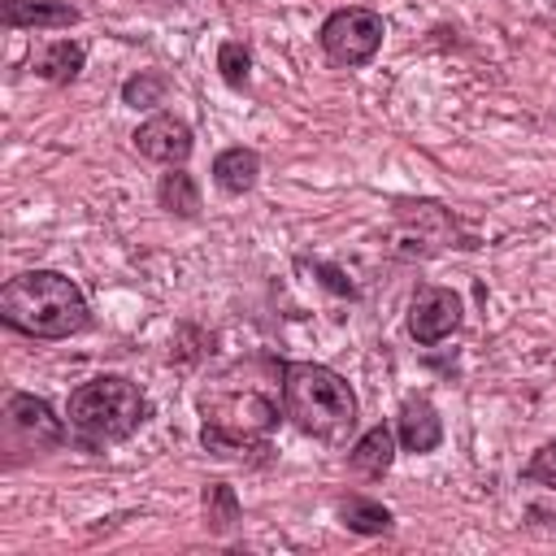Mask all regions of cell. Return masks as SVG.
<instances>
[{
	"instance_id": "20",
	"label": "cell",
	"mask_w": 556,
	"mask_h": 556,
	"mask_svg": "<svg viewBox=\"0 0 556 556\" xmlns=\"http://www.w3.org/2000/svg\"><path fill=\"white\" fill-rule=\"evenodd\" d=\"M521 482L543 486V491H556V439H547V443H539L530 452V460L521 465Z\"/></svg>"
},
{
	"instance_id": "16",
	"label": "cell",
	"mask_w": 556,
	"mask_h": 556,
	"mask_svg": "<svg viewBox=\"0 0 556 556\" xmlns=\"http://www.w3.org/2000/svg\"><path fill=\"white\" fill-rule=\"evenodd\" d=\"M334 517H339L343 530L365 534V539H378V534H391V530H395V513H391L382 500L361 495V491L339 495V500H334Z\"/></svg>"
},
{
	"instance_id": "17",
	"label": "cell",
	"mask_w": 556,
	"mask_h": 556,
	"mask_svg": "<svg viewBox=\"0 0 556 556\" xmlns=\"http://www.w3.org/2000/svg\"><path fill=\"white\" fill-rule=\"evenodd\" d=\"M200 513H204V530H208V534H230V530L243 521L239 491H235L226 478L204 482V486H200Z\"/></svg>"
},
{
	"instance_id": "18",
	"label": "cell",
	"mask_w": 556,
	"mask_h": 556,
	"mask_svg": "<svg viewBox=\"0 0 556 556\" xmlns=\"http://www.w3.org/2000/svg\"><path fill=\"white\" fill-rule=\"evenodd\" d=\"M169 91H174L169 74H161V70H139V74H130V78L122 83V104H126V109H139V113H156V109L169 100Z\"/></svg>"
},
{
	"instance_id": "22",
	"label": "cell",
	"mask_w": 556,
	"mask_h": 556,
	"mask_svg": "<svg viewBox=\"0 0 556 556\" xmlns=\"http://www.w3.org/2000/svg\"><path fill=\"white\" fill-rule=\"evenodd\" d=\"M552 4H556V0H552Z\"/></svg>"
},
{
	"instance_id": "8",
	"label": "cell",
	"mask_w": 556,
	"mask_h": 556,
	"mask_svg": "<svg viewBox=\"0 0 556 556\" xmlns=\"http://www.w3.org/2000/svg\"><path fill=\"white\" fill-rule=\"evenodd\" d=\"M404 326H408V339L417 348H434L465 326V295L456 287H443V282H417L408 295Z\"/></svg>"
},
{
	"instance_id": "1",
	"label": "cell",
	"mask_w": 556,
	"mask_h": 556,
	"mask_svg": "<svg viewBox=\"0 0 556 556\" xmlns=\"http://www.w3.org/2000/svg\"><path fill=\"white\" fill-rule=\"evenodd\" d=\"M195 408L200 447L217 460H252V452H269V434L282 421L278 382H239V365L208 378Z\"/></svg>"
},
{
	"instance_id": "7",
	"label": "cell",
	"mask_w": 556,
	"mask_h": 556,
	"mask_svg": "<svg viewBox=\"0 0 556 556\" xmlns=\"http://www.w3.org/2000/svg\"><path fill=\"white\" fill-rule=\"evenodd\" d=\"M387 22L369 4H343L317 26V48L334 70H361L382 52Z\"/></svg>"
},
{
	"instance_id": "4",
	"label": "cell",
	"mask_w": 556,
	"mask_h": 556,
	"mask_svg": "<svg viewBox=\"0 0 556 556\" xmlns=\"http://www.w3.org/2000/svg\"><path fill=\"white\" fill-rule=\"evenodd\" d=\"M148 417H152L148 391L122 374H96L78 382L65 400L70 443L83 452H104L113 443H126L130 434L143 430Z\"/></svg>"
},
{
	"instance_id": "19",
	"label": "cell",
	"mask_w": 556,
	"mask_h": 556,
	"mask_svg": "<svg viewBox=\"0 0 556 556\" xmlns=\"http://www.w3.org/2000/svg\"><path fill=\"white\" fill-rule=\"evenodd\" d=\"M217 74L230 91H248L252 83V48L243 39H222L217 43Z\"/></svg>"
},
{
	"instance_id": "6",
	"label": "cell",
	"mask_w": 556,
	"mask_h": 556,
	"mask_svg": "<svg viewBox=\"0 0 556 556\" xmlns=\"http://www.w3.org/2000/svg\"><path fill=\"white\" fill-rule=\"evenodd\" d=\"M70 426L65 417H56V408L43 395L30 391H9L4 408H0V452L4 465L17 469L22 460H39L56 447H65Z\"/></svg>"
},
{
	"instance_id": "21",
	"label": "cell",
	"mask_w": 556,
	"mask_h": 556,
	"mask_svg": "<svg viewBox=\"0 0 556 556\" xmlns=\"http://www.w3.org/2000/svg\"><path fill=\"white\" fill-rule=\"evenodd\" d=\"M313 274L321 278V287L326 291H334V295H348V300H356V282L339 269V265H326V261H313Z\"/></svg>"
},
{
	"instance_id": "14",
	"label": "cell",
	"mask_w": 556,
	"mask_h": 556,
	"mask_svg": "<svg viewBox=\"0 0 556 556\" xmlns=\"http://www.w3.org/2000/svg\"><path fill=\"white\" fill-rule=\"evenodd\" d=\"M208 178L222 195H248L256 182H261V152L248 148V143H230L213 156L208 165Z\"/></svg>"
},
{
	"instance_id": "5",
	"label": "cell",
	"mask_w": 556,
	"mask_h": 556,
	"mask_svg": "<svg viewBox=\"0 0 556 556\" xmlns=\"http://www.w3.org/2000/svg\"><path fill=\"white\" fill-rule=\"evenodd\" d=\"M447 248H478V239L460 230V222L447 204H439V200H391V235H387L391 256L430 261Z\"/></svg>"
},
{
	"instance_id": "13",
	"label": "cell",
	"mask_w": 556,
	"mask_h": 556,
	"mask_svg": "<svg viewBox=\"0 0 556 556\" xmlns=\"http://www.w3.org/2000/svg\"><path fill=\"white\" fill-rule=\"evenodd\" d=\"M87 70V43L83 39H48L30 52V74L52 83V87H70L78 83V74Z\"/></svg>"
},
{
	"instance_id": "11",
	"label": "cell",
	"mask_w": 556,
	"mask_h": 556,
	"mask_svg": "<svg viewBox=\"0 0 556 556\" xmlns=\"http://www.w3.org/2000/svg\"><path fill=\"white\" fill-rule=\"evenodd\" d=\"M395 456H400L395 421H374L369 430H361V434L348 443V469H352L356 478H369V482L387 478L391 465H395Z\"/></svg>"
},
{
	"instance_id": "12",
	"label": "cell",
	"mask_w": 556,
	"mask_h": 556,
	"mask_svg": "<svg viewBox=\"0 0 556 556\" xmlns=\"http://www.w3.org/2000/svg\"><path fill=\"white\" fill-rule=\"evenodd\" d=\"M83 22V9L70 0H0L4 30H70Z\"/></svg>"
},
{
	"instance_id": "2",
	"label": "cell",
	"mask_w": 556,
	"mask_h": 556,
	"mask_svg": "<svg viewBox=\"0 0 556 556\" xmlns=\"http://www.w3.org/2000/svg\"><path fill=\"white\" fill-rule=\"evenodd\" d=\"M278 395H282V417L326 443V447H348L361 426V400L352 382L321 365V361H278Z\"/></svg>"
},
{
	"instance_id": "15",
	"label": "cell",
	"mask_w": 556,
	"mask_h": 556,
	"mask_svg": "<svg viewBox=\"0 0 556 556\" xmlns=\"http://www.w3.org/2000/svg\"><path fill=\"white\" fill-rule=\"evenodd\" d=\"M156 208L178 217V222H195L200 208H204V195H200V182L187 165H165V174L156 178Z\"/></svg>"
},
{
	"instance_id": "10",
	"label": "cell",
	"mask_w": 556,
	"mask_h": 556,
	"mask_svg": "<svg viewBox=\"0 0 556 556\" xmlns=\"http://www.w3.org/2000/svg\"><path fill=\"white\" fill-rule=\"evenodd\" d=\"M391 421H395L400 452H408V456H430V452H439V443H443V417H439V408H434L430 395H421V391L404 395Z\"/></svg>"
},
{
	"instance_id": "3",
	"label": "cell",
	"mask_w": 556,
	"mask_h": 556,
	"mask_svg": "<svg viewBox=\"0 0 556 556\" xmlns=\"http://www.w3.org/2000/svg\"><path fill=\"white\" fill-rule=\"evenodd\" d=\"M0 321L22 339H74L91 330V304L83 287L61 269H22L0 291Z\"/></svg>"
},
{
	"instance_id": "9",
	"label": "cell",
	"mask_w": 556,
	"mask_h": 556,
	"mask_svg": "<svg viewBox=\"0 0 556 556\" xmlns=\"http://www.w3.org/2000/svg\"><path fill=\"white\" fill-rule=\"evenodd\" d=\"M130 143H135V152H139L143 161H152V165H187L191 152H195V130H191V122L178 117L174 109H156V113H148V117L135 126Z\"/></svg>"
}]
</instances>
